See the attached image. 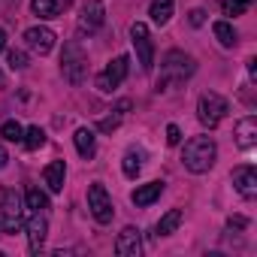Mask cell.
<instances>
[{
	"label": "cell",
	"instance_id": "1",
	"mask_svg": "<svg viewBox=\"0 0 257 257\" xmlns=\"http://www.w3.org/2000/svg\"><path fill=\"white\" fill-rule=\"evenodd\" d=\"M215 158H218V146H215V140H209V137H194V140H188L185 143V152H182V164H185V170H191V173H209L212 167H215Z\"/></svg>",
	"mask_w": 257,
	"mask_h": 257
},
{
	"label": "cell",
	"instance_id": "2",
	"mask_svg": "<svg viewBox=\"0 0 257 257\" xmlns=\"http://www.w3.org/2000/svg\"><path fill=\"white\" fill-rule=\"evenodd\" d=\"M194 70H197V61H194L191 55H185V52L173 49V52H167V55H164V64H161V76H158V88H167V85H179V82H185V79H188Z\"/></svg>",
	"mask_w": 257,
	"mask_h": 257
},
{
	"label": "cell",
	"instance_id": "3",
	"mask_svg": "<svg viewBox=\"0 0 257 257\" xmlns=\"http://www.w3.org/2000/svg\"><path fill=\"white\" fill-rule=\"evenodd\" d=\"M61 73L67 82L73 85H82L85 73H88V55L82 52L79 43H67L64 46V55H61Z\"/></svg>",
	"mask_w": 257,
	"mask_h": 257
},
{
	"label": "cell",
	"instance_id": "4",
	"mask_svg": "<svg viewBox=\"0 0 257 257\" xmlns=\"http://www.w3.org/2000/svg\"><path fill=\"white\" fill-rule=\"evenodd\" d=\"M227 112H230L227 100H224L221 94H215V91L203 94V97H200V103H197V118H200V124H203V127H209V131L224 121V115H227Z\"/></svg>",
	"mask_w": 257,
	"mask_h": 257
},
{
	"label": "cell",
	"instance_id": "5",
	"mask_svg": "<svg viewBox=\"0 0 257 257\" xmlns=\"http://www.w3.org/2000/svg\"><path fill=\"white\" fill-rule=\"evenodd\" d=\"M131 40H134V49H137L143 73H152V67H155V43L149 37V28L143 22H134L131 25Z\"/></svg>",
	"mask_w": 257,
	"mask_h": 257
},
{
	"label": "cell",
	"instance_id": "6",
	"mask_svg": "<svg viewBox=\"0 0 257 257\" xmlns=\"http://www.w3.org/2000/svg\"><path fill=\"white\" fill-rule=\"evenodd\" d=\"M127 70H131V58H127V55H118V58H115V61H109V67L97 76V88H100L103 94L115 91V88L127 79Z\"/></svg>",
	"mask_w": 257,
	"mask_h": 257
},
{
	"label": "cell",
	"instance_id": "7",
	"mask_svg": "<svg viewBox=\"0 0 257 257\" xmlns=\"http://www.w3.org/2000/svg\"><path fill=\"white\" fill-rule=\"evenodd\" d=\"M0 212H4V230L16 233L19 230V215H22V197L16 188H0Z\"/></svg>",
	"mask_w": 257,
	"mask_h": 257
},
{
	"label": "cell",
	"instance_id": "8",
	"mask_svg": "<svg viewBox=\"0 0 257 257\" xmlns=\"http://www.w3.org/2000/svg\"><path fill=\"white\" fill-rule=\"evenodd\" d=\"M88 209H91V215H94L97 224H109L112 215H115L112 200H109V194H106V188H103L100 182H94V185L88 188Z\"/></svg>",
	"mask_w": 257,
	"mask_h": 257
},
{
	"label": "cell",
	"instance_id": "9",
	"mask_svg": "<svg viewBox=\"0 0 257 257\" xmlns=\"http://www.w3.org/2000/svg\"><path fill=\"white\" fill-rule=\"evenodd\" d=\"M103 22H106L103 0H85V4H82V16H79V28L88 31V34H94V31L103 28Z\"/></svg>",
	"mask_w": 257,
	"mask_h": 257
},
{
	"label": "cell",
	"instance_id": "10",
	"mask_svg": "<svg viewBox=\"0 0 257 257\" xmlns=\"http://www.w3.org/2000/svg\"><path fill=\"white\" fill-rule=\"evenodd\" d=\"M233 188H236L245 200H254V197H257V170H254L251 164L236 167V170H233Z\"/></svg>",
	"mask_w": 257,
	"mask_h": 257
},
{
	"label": "cell",
	"instance_id": "11",
	"mask_svg": "<svg viewBox=\"0 0 257 257\" xmlns=\"http://www.w3.org/2000/svg\"><path fill=\"white\" fill-rule=\"evenodd\" d=\"M143 251V242H140V230L137 227H124L115 239V254L121 257H140Z\"/></svg>",
	"mask_w": 257,
	"mask_h": 257
},
{
	"label": "cell",
	"instance_id": "12",
	"mask_svg": "<svg viewBox=\"0 0 257 257\" xmlns=\"http://www.w3.org/2000/svg\"><path fill=\"white\" fill-rule=\"evenodd\" d=\"M25 40L37 55H49L55 49V31L52 28H31V31H25Z\"/></svg>",
	"mask_w": 257,
	"mask_h": 257
},
{
	"label": "cell",
	"instance_id": "13",
	"mask_svg": "<svg viewBox=\"0 0 257 257\" xmlns=\"http://www.w3.org/2000/svg\"><path fill=\"white\" fill-rule=\"evenodd\" d=\"M46 236H49V224H46L43 212H34V218L28 221V242H31V251L34 254L46 245Z\"/></svg>",
	"mask_w": 257,
	"mask_h": 257
},
{
	"label": "cell",
	"instance_id": "14",
	"mask_svg": "<svg viewBox=\"0 0 257 257\" xmlns=\"http://www.w3.org/2000/svg\"><path fill=\"white\" fill-rule=\"evenodd\" d=\"M236 146L239 149H254L257 146V118L254 115H245L236 124Z\"/></svg>",
	"mask_w": 257,
	"mask_h": 257
},
{
	"label": "cell",
	"instance_id": "15",
	"mask_svg": "<svg viewBox=\"0 0 257 257\" xmlns=\"http://www.w3.org/2000/svg\"><path fill=\"white\" fill-rule=\"evenodd\" d=\"M43 179L49 185V191H64V179H67V164L64 161H52L46 170H43Z\"/></svg>",
	"mask_w": 257,
	"mask_h": 257
},
{
	"label": "cell",
	"instance_id": "16",
	"mask_svg": "<svg viewBox=\"0 0 257 257\" xmlns=\"http://www.w3.org/2000/svg\"><path fill=\"white\" fill-rule=\"evenodd\" d=\"M161 194H164V182H149V185H140V188L131 194V200L143 209V206H152Z\"/></svg>",
	"mask_w": 257,
	"mask_h": 257
},
{
	"label": "cell",
	"instance_id": "17",
	"mask_svg": "<svg viewBox=\"0 0 257 257\" xmlns=\"http://www.w3.org/2000/svg\"><path fill=\"white\" fill-rule=\"evenodd\" d=\"M73 140H76V152H79L85 161H91V158H94V152H97V143H94V131H88V127H79Z\"/></svg>",
	"mask_w": 257,
	"mask_h": 257
},
{
	"label": "cell",
	"instance_id": "18",
	"mask_svg": "<svg viewBox=\"0 0 257 257\" xmlns=\"http://www.w3.org/2000/svg\"><path fill=\"white\" fill-rule=\"evenodd\" d=\"M31 10L37 19H58L61 16V4L58 0H31Z\"/></svg>",
	"mask_w": 257,
	"mask_h": 257
},
{
	"label": "cell",
	"instance_id": "19",
	"mask_svg": "<svg viewBox=\"0 0 257 257\" xmlns=\"http://www.w3.org/2000/svg\"><path fill=\"white\" fill-rule=\"evenodd\" d=\"M149 16H152V22H158V25H167V22L173 19V0H152Z\"/></svg>",
	"mask_w": 257,
	"mask_h": 257
},
{
	"label": "cell",
	"instance_id": "20",
	"mask_svg": "<svg viewBox=\"0 0 257 257\" xmlns=\"http://www.w3.org/2000/svg\"><path fill=\"white\" fill-rule=\"evenodd\" d=\"M182 221H185V212H182V209H170V212L158 221V233H161V236H170V233H176V227H179Z\"/></svg>",
	"mask_w": 257,
	"mask_h": 257
},
{
	"label": "cell",
	"instance_id": "21",
	"mask_svg": "<svg viewBox=\"0 0 257 257\" xmlns=\"http://www.w3.org/2000/svg\"><path fill=\"white\" fill-rule=\"evenodd\" d=\"M212 31H215V40H218L224 49H233V46H236V31H233L230 22H215Z\"/></svg>",
	"mask_w": 257,
	"mask_h": 257
},
{
	"label": "cell",
	"instance_id": "22",
	"mask_svg": "<svg viewBox=\"0 0 257 257\" xmlns=\"http://www.w3.org/2000/svg\"><path fill=\"white\" fill-rule=\"evenodd\" d=\"M22 143H25V149H28V152H37V149H43V146H46V131H43L40 124H34V127H28V131H25Z\"/></svg>",
	"mask_w": 257,
	"mask_h": 257
},
{
	"label": "cell",
	"instance_id": "23",
	"mask_svg": "<svg viewBox=\"0 0 257 257\" xmlns=\"http://www.w3.org/2000/svg\"><path fill=\"white\" fill-rule=\"evenodd\" d=\"M143 152H127L124 155V164H121V170H124V176L127 179H137L140 176V170H143Z\"/></svg>",
	"mask_w": 257,
	"mask_h": 257
},
{
	"label": "cell",
	"instance_id": "24",
	"mask_svg": "<svg viewBox=\"0 0 257 257\" xmlns=\"http://www.w3.org/2000/svg\"><path fill=\"white\" fill-rule=\"evenodd\" d=\"M25 200H28V209H31V212H46V209H49V197H46L40 188H28Z\"/></svg>",
	"mask_w": 257,
	"mask_h": 257
},
{
	"label": "cell",
	"instance_id": "25",
	"mask_svg": "<svg viewBox=\"0 0 257 257\" xmlns=\"http://www.w3.org/2000/svg\"><path fill=\"white\" fill-rule=\"evenodd\" d=\"M0 134H4V140H7V143H22V137H25V127H22L19 121H4V127H0Z\"/></svg>",
	"mask_w": 257,
	"mask_h": 257
},
{
	"label": "cell",
	"instance_id": "26",
	"mask_svg": "<svg viewBox=\"0 0 257 257\" xmlns=\"http://www.w3.org/2000/svg\"><path fill=\"white\" fill-rule=\"evenodd\" d=\"M248 7H251V0H221V13L224 16H242V13H248Z\"/></svg>",
	"mask_w": 257,
	"mask_h": 257
},
{
	"label": "cell",
	"instance_id": "27",
	"mask_svg": "<svg viewBox=\"0 0 257 257\" xmlns=\"http://www.w3.org/2000/svg\"><path fill=\"white\" fill-rule=\"evenodd\" d=\"M7 61H10V67H13V70H25V67H28V55H25L22 49H10Z\"/></svg>",
	"mask_w": 257,
	"mask_h": 257
},
{
	"label": "cell",
	"instance_id": "28",
	"mask_svg": "<svg viewBox=\"0 0 257 257\" xmlns=\"http://www.w3.org/2000/svg\"><path fill=\"white\" fill-rule=\"evenodd\" d=\"M118 124H121V112H118V115H109V118H103V121H100L97 127H100L103 134H112L115 127H118Z\"/></svg>",
	"mask_w": 257,
	"mask_h": 257
},
{
	"label": "cell",
	"instance_id": "29",
	"mask_svg": "<svg viewBox=\"0 0 257 257\" xmlns=\"http://www.w3.org/2000/svg\"><path fill=\"white\" fill-rule=\"evenodd\" d=\"M167 143H170V146H179V143H182V131H179L176 124L167 127Z\"/></svg>",
	"mask_w": 257,
	"mask_h": 257
},
{
	"label": "cell",
	"instance_id": "30",
	"mask_svg": "<svg viewBox=\"0 0 257 257\" xmlns=\"http://www.w3.org/2000/svg\"><path fill=\"white\" fill-rule=\"evenodd\" d=\"M191 25H194V28L206 25V10H191Z\"/></svg>",
	"mask_w": 257,
	"mask_h": 257
},
{
	"label": "cell",
	"instance_id": "31",
	"mask_svg": "<svg viewBox=\"0 0 257 257\" xmlns=\"http://www.w3.org/2000/svg\"><path fill=\"white\" fill-rule=\"evenodd\" d=\"M227 227H236V230H245V227H248V218H242V215H236V218H230V221H227Z\"/></svg>",
	"mask_w": 257,
	"mask_h": 257
},
{
	"label": "cell",
	"instance_id": "32",
	"mask_svg": "<svg viewBox=\"0 0 257 257\" xmlns=\"http://www.w3.org/2000/svg\"><path fill=\"white\" fill-rule=\"evenodd\" d=\"M7 161H10V155H7V149H4V146H0V170L7 167Z\"/></svg>",
	"mask_w": 257,
	"mask_h": 257
},
{
	"label": "cell",
	"instance_id": "33",
	"mask_svg": "<svg viewBox=\"0 0 257 257\" xmlns=\"http://www.w3.org/2000/svg\"><path fill=\"white\" fill-rule=\"evenodd\" d=\"M257 73V58H248V76H254Z\"/></svg>",
	"mask_w": 257,
	"mask_h": 257
},
{
	"label": "cell",
	"instance_id": "34",
	"mask_svg": "<svg viewBox=\"0 0 257 257\" xmlns=\"http://www.w3.org/2000/svg\"><path fill=\"white\" fill-rule=\"evenodd\" d=\"M7 49V31H0V52Z\"/></svg>",
	"mask_w": 257,
	"mask_h": 257
},
{
	"label": "cell",
	"instance_id": "35",
	"mask_svg": "<svg viewBox=\"0 0 257 257\" xmlns=\"http://www.w3.org/2000/svg\"><path fill=\"white\" fill-rule=\"evenodd\" d=\"M0 85H4V76H0Z\"/></svg>",
	"mask_w": 257,
	"mask_h": 257
},
{
	"label": "cell",
	"instance_id": "36",
	"mask_svg": "<svg viewBox=\"0 0 257 257\" xmlns=\"http://www.w3.org/2000/svg\"><path fill=\"white\" fill-rule=\"evenodd\" d=\"M0 230H4V227H0Z\"/></svg>",
	"mask_w": 257,
	"mask_h": 257
}]
</instances>
